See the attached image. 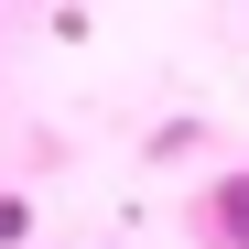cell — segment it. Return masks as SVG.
Returning <instances> with one entry per match:
<instances>
[{
    "label": "cell",
    "mask_w": 249,
    "mask_h": 249,
    "mask_svg": "<svg viewBox=\"0 0 249 249\" xmlns=\"http://www.w3.org/2000/svg\"><path fill=\"white\" fill-rule=\"evenodd\" d=\"M206 238H217V249H249V174H228L217 195H206Z\"/></svg>",
    "instance_id": "obj_1"
},
{
    "label": "cell",
    "mask_w": 249,
    "mask_h": 249,
    "mask_svg": "<svg viewBox=\"0 0 249 249\" xmlns=\"http://www.w3.org/2000/svg\"><path fill=\"white\" fill-rule=\"evenodd\" d=\"M11 238H33V206H22V195H0V249H11Z\"/></svg>",
    "instance_id": "obj_2"
}]
</instances>
